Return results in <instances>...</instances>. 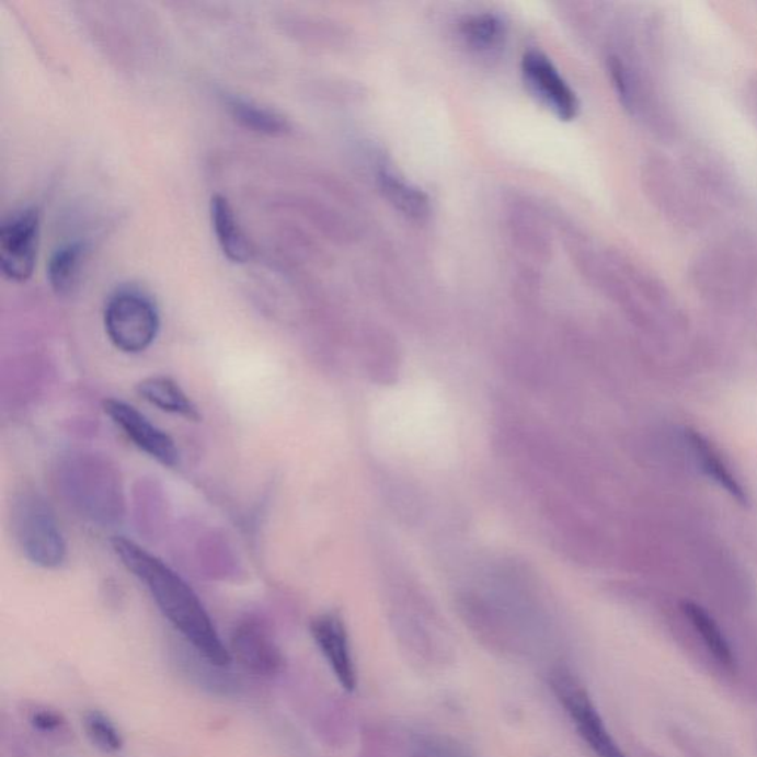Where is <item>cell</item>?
Listing matches in <instances>:
<instances>
[{
	"instance_id": "6",
	"label": "cell",
	"mask_w": 757,
	"mask_h": 757,
	"mask_svg": "<svg viewBox=\"0 0 757 757\" xmlns=\"http://www.w3.org/2000/svg\"><path fill=\"white\" fill-rule=\"evenodd\" d=\"M104 325L108 340L118 351L142 353L159 335V310L154 300L142 290L125 287L108 299Z\"/></svg>"
},
{
	"instance_id": "22",
	"label": "cell",
	"mask_w": 757,
	"mask_h": 757,
	"mask_svg": "<svg viewBox=\"0 0 757 757\" xmlns=\"http://www.w3.org/2000/svg\"><path fill=\"white\" fill-rule=\"evenodd\" d=\"M84 730H87L88 737L101 750L114 753L124 747V739L116 730V726L100 712H89L84 716Z\"/></svg>"
},
{
	"instance_id": "23",
	"label": "cell",
	"mask_w": 757,
	"mask_h": 757,
	"mask_svg": "<svg viewBox=\"0 0 757 757\" xmlns=\"http://www.w3.org/2000/svg\"><path fill=\"white\" fill-rule=\"evenodd\" d=\"M28 721L33 729L44 734H55L66 726V719L57 710L35 708L28 712Z\"/></svg>"
},
{
	"instance_id": "12",
	"label": "cell",
	"mask_w": 757,
	"mask_h": 757,
	"mask_svg": "<svg viewBox=\"0 0 757 757\" xmlns=\"http://www.w3.org/2000/svg\"><path fill=\"white\" fill-rule=\"evenodd\" d=\"M683 168L689 180L699 188L709 203L734 206L739 200V183L729 164L709 150L691 151L685 158Z\"/></svg>"
},
{
	"instance_id": "10",
	"label": "cell",
	"mask_w": 757,
	"mask_h": 757,
	"mask_svg": "<svg viewBox=\"0 0 757 757\" xmlns=\"http://www.w3.org/2000/svg\"><path fill=\"white\" fill-rule=\"evenodd\" d=\"M523 74L531 94L558 117L573 121L577 116L581 108L577 95L548 57L540 53H528L523 59Z\"/></svg>"
},
{
	"instance_id": "8",
	"label": "cell",
	"mask_w": 757,
	"mask_h": 757,
	"mask_svg": "<svg viewBox=\"0 0 757 757\" xmlns=\"http://www.w3.org/2000/svg\"><path fill=\"white\" fill-rule=\"evenodd\" d=\"M41 219L33 207L16 210L0 227V268L12 282L23 283L35 271Z\"/></svg>"
},
{
	"instance_id": "1",
	"label": "cell",
	"mask_w": 757,
	"mask_h": 757,
	"mask_svg": "<svg viewBox=\"0 0 757 757\" xmlns=\"http://www.w3.org/2000/svg\"><path fill=\"white\" fill-rule=\"evenodd\" d=\"M114 553L122 564L146 585L160 611L173 628L215 666L231 663V653L211 623L202 600L188 583L160 558L126 537H114Z\"/></svg>"
},
{
	"instance_id": "24",
	"label": "cell",
	"mask_w": 757,
	"mask_h": 757,
	"mask_svg": "<svg viewBox=\"0 0 757 757\" xmlns=\"http://www.w3.org/2000/svg\"><path fill=\"white\" fill-rule=\"evenodd\" d=\"M746 104L748 112H750L753 121L757 125V74L753 76L747 82L746 87Z\"/></svg>"
},
{
	"instance_id": "9",
	"label": "cell",
	"mask_w": 757,
	"mask_h": 757,
	"mask_svg": "<svg viewBox=\"0 0 757 757\" xmlns=\"http://www.w3.org/2000/svg\"><path fill=\"white\" fill-rule=\"evenodd\" d=\"M104 412L112 418L114 425L124 431L126 437L151 459L158 460L160 464L168 468L176 467L180 462V450L175 441L164 431L148 421L134 405L122 400L110 399L104 401Z\"/></svg>"
},
{
	"instance_id": "7",
	"label": "cell",
	"mask_w": 757,
	"mask_h": 757,
	"mask_svg": "<svg viewBox=\"0 0 757 757\" xmlns=\"http://www.w3.org/2000/svg\"><path fill=\"white\" fill-rule=\"evenodd\" d=\"M551 688L596 756L628 757L612 738L590 697L573 674L565 667H558L551 675Z\"/></svg>"
},
{
	"instance_id": "16",
	"label": "cell",
	"mask_w": 757,
	"mask_h": 757,
	"mask_svg": "<svg viewBox=\"0 0 757 757\" xmlns=\"http://www.w3.org/2000/svg\"><path fill=\"white\" fill-rule=\"evenodd\" d=\"M687 438L689 446L692 448L693 456L699 460L701 471L709 478H712L716 484L721 485L739 505L746 506L748 503L747 493L744 492L743 485L739 484L737 478L730 471L729 464L714 450L712 444L703 435L696 433V431H688Z\"/></svg>"
},
{
	"instance_id": "19",
	"label": "cell",
	"mask_w": 757,
	"mask_h": 757,
	"mask_svg": "<svg viewBox=\"0 0 757 757\" xmlns=\"http://www.w3.org/2000/svg\"><path fill=\"white\" fill-rule=\"evenodd\" d=\"M683 611L688 617V620L691 621L697 633L700 634L706 649L716 658V662L725 667H733L735 664L733 649H731L730 642L726 640L725 634H723L722 629L719 628L716 620L701 605L691 603V600L683 603Z\"/></svg>"
},
{
	"instance_id": "4",
	"label": "cell",
	"mask_w": 757,
	"mask_h": 757,
	"mask_svg": "<svg viewBox=\"0 0 757 757\" xmlns=\"http://www.w3.org/2000/svg\"><path fill=\"white\" fill-rule=\"evenodd\" d=\"M610 73L621 103L658 138L670 139L678 124L658 80L644 62L628 61L621 55L610 58Z\"/></svg>"
},
{
	"instance_id": "13",
	"label": "cell",
	"mask_w": 757,
	"mask_h": 757,
	"mask_svg": "<svg viewBox=\"0 0 757 757\" xmlns=\"http://www.w3.org/2000/svg\"><path fill=\"white\" fill-rule=\"evenodd\" d=\"M311 633L342 687L346 691H354L357 687V674L351 655L348 633L340 617H317L311 623Z\"/></svg>"
},
{
	"instance_id": "3",
	"label": "cell",
	"mask_w": 757,
	"mask_h": 757,
	"mask_svg": "<svg viewBox=\"0 0 757 757\" xmlns=\"http://www.w3.org/2000/svg\"><path fill=\"white\" fill-rule=\"evenodd\" d=\"M642 185L651 205L667 222L683 230H699L708 222L710 203L683 167L662 154L650 156L642 167Z\"/></svg>"
},
{
	"instance_id": "5",
	"label": "cell",
	"mask_w": 757,
	"mask_h": 757,
	"mask_svg": "<svg viewBox=\"0 0 757 757\" xmlns=\"http://www.w3.org/2000/svg\"><path fill=\"white\" fill-rule=\"evenodd\" d=\"M16 543L32 564L57 569L66 560L65 536L49 502L35 490H24L12 507Z\"/></svg>"
},
{
	"instance_id": "11",
	"label": "cell",
	"mask_w": 757,
	"mask_h": 757,
	"mask_svg": "<svg viewBox=\"0 0 757 757\" xmlns=\"http://www.w3.org/2000/svg\"><path fill=\"white\" fill-rule=\"evenodd\" d=\"M230 645L237 662L255 675H277L285 663L276 641L257 620L241 621L231 634Z\"/></svg>"
},
{
	"instance_id": "17",
	"label": "cell",
	"mask_w": 757,
	"mask_h": 757,
	"mask_svg": "<svg viewBox=\"0 0 757 757\" xmlns=\"http://www.w3.org/2000/svg\"><path fill=\"white\" fill-rule=\"evenodd\" d=\"M88 248L83 243H70L59 248L50 257L48 277L50 287L58 296L73 295L82 280Z\"/></svg>"
},
{
	"instance_id": "20",
	"label": "cell",
	"mask_w": 757,
	"mask_h": 757,
	"mask_svg": "<svg viewBox=\"0 0 757 757\" xmlns=\"http://www.w3.org/2000/svg\"><path fill=\"white\" fill-rule=\"evenodd\" d=\"M227 107L231 116L243 125L244 128L255 130V133L266 135H282L289 130V124L280 114L273 110L262 107L251 100L240 99V96H228Z\"/></svg>"
},
{
	"instance_id": "15",
	"label": "cell",
	"mask_w": 757,
	"mask_h": 757,
	"mask_svg": "<svg viewBox=\"0 0 757 757\" xmlns=\"http://www.w3.org/2000/svg\"><path fill=\"white\" fill-rule=\"evenodd\" d=\"M137 392L147 403L162 412L176 414L193 422L202 418L197 405L193 403L184 389L168 376H151L141 380L137 385Z\"/></svg>"
},
{
	"instance_id": "21",
	"label": "cell",
	"mask_w": 757,
	"mask_h": 757,
	"mask_svg": "<svg viewBox=\"0 0 757 757\" xmlns=\"http://www.w3.org/2000/svg\"><path fill=\"white\" fill-rule=\"evenodd\" d=\"M460 33L472 48L492 50L502 45L506 36V27L501 16L485 12V14L467 16L460 24Z\"/></svg>"
},
{
	"instance_id": "2",
	"label": "cell",
	"mask_w": 757,
	"mask_h": 757,
	"mask_svg": "<svg viewBox=\"0 0 757 757\" xmlns=\"http://www.w3.org/2000/svg\"><path fill=\"white\" fill-rule=\"evenodd\" d=\"M689 278L704 294L729 299L757 287V236L734 234L693 256Z\"/></svg>"
},
{
	"instance_id": "18",
	"label": "cell",
	"mask_w": 757,
	"mask_h": 757,
	"mask_svg": "<svg viewBox=\"0 0 757 757\" xmlns=\"http://www.w3.org/2000/svg\"><path fill=\"white\" fill-rule=\"evenodd\" d=\"M380 192L401 214L410 218H423L429 211V198L421 188L408 183L404 177L389 169H382L378 175Z\"/></svg>"
},
{
	"instance_id": "14",
	"label": "cell",
	"mask_w": 757,
	"mask_h": 757,
	"mask_svg": "<svg viewBox=\"0 0 757 757\" xmlns=\"http://www.w3.org/2000/svg\"><path fill=\"white\" fill-rule=\"evenodd\" d=\"M210 218L215 236L223 255L236 264H244L252 257V248L246 234L237 221L230 202L221 194H215L210 202Z\"/></svg>"
}]
</instances>
